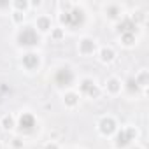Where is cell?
I'll return each instance as SVG.
<instances>
[{"label": "cell", "instance_id": "cell-1", "mask_svg": "<svg viewBox=\"0 0 149 149\" xmlns=\"http://www.w3.org/2000/svg\"><path fill=\"white\" fill-rule=\"evenodd\" d=\"M60 23L61 26H67V28H79L84 25L86 21V13L81 9V7H72L70 11L67 13H60Z\"/></svg>", "mask_w": 149, "mask_h": 149}, {"label": "cell", "instance_id": "cell-2", "mask_svg": "<svg viewBox=\"0 0 149 149\" xmlns=\"http://www.w3.org/2000/svg\"><path fill=\"white\" fill-rule=\"evenodd\" d=\"M16 40H18V46H21V47H33L40 42V35L33 26H23L18 32Z\"/></svg>", "mask_w": 149, "mask_h": 149}, {"label": "cell", "instance_id": "cell-3", "mask_svg": "<svg viewBox=\"0 0 149 149\" xmlns=\"http://www.w3.org/2000/svg\"><path fill=\"white\" fill-rule=\"evenodd\" d=\"M137 135H139V132H137L135 126H126L123 130H118L116 137H114V146L118 149H125L137 139Z\"/></svg>", "mask_w": 149, "mask_h": 149}, {"label": "cell", "instance_id": "cell-4", "mask_svg": "<svg viewBox=\"0 0 149 149\" xmlns=\"http://www.w3.org/2000/svg\"><path fill=\"white\" fill-rule=\"evenodd\" d=\"M16 126H18V130L21 133H32L35 130V126H37V119H35V116L32 112H21Z\"/></svg>", "mask_w": 149, "mask_h": 149}, {"label": "cell", "instance_id": "cell-5", "mask_svg": "<svg viewBox=\"0 0 149 149\" xmlns=\"http://www.w3.org/2000/svg\"><path fill=\"white\" fill-rule=\"evenodd\" d=\"M54 83H56V86H60V88H67V86H70V84L74 83V72H72L68 67H61V68H58L56 74H54Z\"/></svg>", "mask_w": 149, "mask_h": 149}, {"label": "cell", "instance_id": "cell-6", "mask_svg": "<svg viewBox=\"0 0 149 149\" xmlns=\"http://www.w3.org/2000/svg\"><path fill=\"white\" fill-rule=\"evenodd\" d=\"M98 130H100V133H102V135L109 137V135H112V133H116V132H118V123H116V119H114V118L105 116V118H102V119H100V123H98Z\"/></svg>", "mask_w": 149, "mask_h": 149}, {"label": "cell", "instance_id": "cell-7", "mask_svg": "<svg viewBox=\"0 0 149 149\" xmlns=\"http://www.w3.org/2000/svg\"><path fill=\"white\" fill-rule=\"evenodd\" d=\"M95 51H97V42H95V39L84 37V39L79 40V53H81V54L90 56V54H93Z\"/></svg>", "mask_w": 149, "mask_h": 149}, {"label": "cell", "instance_id": "cell-8", "mask_svg": "<svg viewBox=\"0 0 149 149\" xmlns=\"http://www.w3.org/2000/svg\"><path fill=\"white\" fill-rule=\"evenodd\" d=\"M21 63H23V67H25L26 70H35V68H39V65H40V58H39L37 53H26V54H23Z\"/></svg>", "mask_w": 149, "mask_h": 149}, {"label": "cell", "instance_id": "cell-9", "mask_svg": "<svg viewBox=\"0 0 149 149\" xmlns=\"http://www.w3.org/2000/svg\"><path fill=\"white\" fill-rule=\"evenodd\" d=\"M116 30H118L119 35H123V33H135V32H137V25H135L130 18H123V19L118 23Z\"/></svg>", "mask_w": 149, "mask_h": 149}, {"label": "cell", "instance_id": "cell-10", "mask_svg": "<svg viewBox=\"0 0 149 149\" xmlns=\"http://www.w3.org/2000/svg\"><path fill=\"white\" fill-rule=\"evenodd\" d=\"M121 81L118 79V77H109L107 81H105V90H107V93H111V95H118L119 91H121Z\"/></svg>", "mask_w": 149, "mask_h": 149}, {"label": "cell", "instance_id": "cell-11", "mask_svg": "<svg viewBox=\"0 0 149 149\" xmlns=\"http://www.w3.org/2000/svg\"><path fill=\"white\" fill-rule=\"evenodd\" d=\"M98 56H100V61L102 63H111V61H114V58H116V51L112 49V47H102L100 51H98Z\"/></svg>", "mask_w": 149, "mask_h": 149}, {"label": "cell", "instance_id": "cell-12", "mask_svg": "<svg viewBox=\"0 0 149 149\" xmlns=\"http://www.w3.org/2000/svg\"><path fill=\"white\" fill-rule=\"evenodd\" d=\"M121 13H123V9H121L118 4H109V6H105V16H107L109 19H119V18H121Z\"/></svg>", "mask_w": 149, "mask_h": 149}, {"label": "cell", "instance_id": "cell-13", "mask_svg": "<svg viewBox=\"0 0 149 149\" xmlns=\"http://www.w3.org/2000/svg\"><path fill=\"white\" fill-rule=\"evenodd\" d=\"M37 28H39V32H49L53 28L51 18L49 16H39L37 18Z\"/></svg>", "mask_w": 149, "mask_h": 149}, {"label": "cell", "instance_id": "cell-14", "mask_svg": "<svg viewBox=\"0 0 149 149\" xmlns=\"http://www.w3.org/2000/svg\"><path fill=\"white\" fill-rule=\"evenodd\" d=\"M63 104H65L67 107H76V105L79 104V95H77V93H74V91L65 93V97H63Z\"/></svg>", "mask_w": 149, "mask_h": 149}, {"label": "cell", "instance_id": "cell-15", "mask_svg": "<svg viewBox=\"0 0 149 149\" xmlns=\"http://www.w3.org/2000/svg\"><path fill=\"white\" fill-rule=\"evenodd\" d=\"M125 90L130 93V95H137L142 88L137 84V81H135V77H128L126 79V83H125Z\"/></svg>", "mask_w": 149, "mask_h": 149}, {"label": "cell", "instance_id": "cell-16", "mask_svg": "<svg viewBox=\"0 0 149 149\" xmlns=\"http://www.w3.org/2000/svg\"><path fill=\"white\" fill-rule=\"evenodd\" d=\"M135 81L140 88H146L147 86V81H149V72L147 70H140L137 76H135Z\"/></svg>", "mask_w": 149, "mask_h": 149}, {"label": "cell", "instance_id": "cell-17", "mask_svg": "<svg viewBox=\"0 0 149 149\" xmlns=\"http://www.w3.org/2000/svg\"><path fill=\"white\" fill-rule=\"evenodd\" d=\"M95 86H97V84H95V81H93V79H83V81H81L79 90H81V93H84V95L88 97V93H90Z\"/></svg>", "mask_w": 149, "mask_h": 149}, {"label": "cell", "instance_id": "cell-18", "mask_svg": "<svg viewBox=\"0 0 149 149\" xmlns=\"http://www.w3.org/2000/svg\"><path fill=\"white\" fill-rule=\"evenodd\" d=\"M121 42H123V46L130 47V46H133L137 42V37H135V33H123L121 35Z\"/></svg>", "mask_w": 149, "mask_h": 149}, {"label": "cell", "instance_id": "cell-19", "mask_svg": "<svg viewBox=\"0 0 149 149\" xmlns=\"http://www.w3.org/2000/svg\"><path fill=\"white\" fill-rule=\"evenodd\" d=\"M2 126H4V130H13V128L16 126L14 118H13L11 114H6V116L2 118Z\"/></svg>", "mask_w": 149, "mask_h": 149}, {"label": "cell", "instance_id": "cell-20", "mask_svg": "<svg viewBox=\"0 0 149 149\" xmlns=\"http://www.w3.org/2000/svg\"><path fill=\"white\" fill-rule=\"evenodd\" d=\"M28 2L26 0H14L13 2V7H14V11H19V13H25L26 9H28Z\"/></svg>", "mask_w": 149, "mask_h": 149}, {"label": "cell", "instance_id": "cell-21", "mask_svg": "<svg viewBox=\"0 0 149 149\" xmlns=\"http://www.w3.org/2000/svg\"><path fill=\"white\" fill-rule=\"evenodd\" d=\"M130 19H132L135 25H139V23H142V21L146 19V13H144V11H135V13L130 16Z\"/></svg>", "mask_w": 149, "mask_h": 149}, {"label": "cell", "instance_id": "cell-22", "mask_svg": "<svg viewBox=\"0 0 149 149\" xmlns=\"http://www.w3.org/2000/svg\"><path fill=\"white\" fill-rule=\"evenodd\" d=\"M51 37L54 40H61L65 37V30L63 28H51Z\"/></svg>", "mask_w": 149, "mask_h": 149}, {"label": "cell", "instance_id": "cell-23", "mask_svg": "<svg viewBox=\"0 0 149 149\" xmlns=\"http://www.w3.org/2000/svg\"><path fill=\"white\" fill-rule=\"evenodd\" d=\"M23 19H25V13H19V11H14L13 13V21L14 23H23Z\"/></svg>", "mask_w": 149, "mask_h": 149}, {"label": "cell", "instance_id": "cell-24", "mask_svg": "<svg viewBox=\"0 0 149 149\" xmlns=\"http://www.w3.org/2000/svg\"><path fill=\"white\" fill-rule=\"evenodd\" d=\"M13 147H14V149H23V140L18 139V137H14V139H13Z\"/></svg>", "mask_w": 149, "mask_h": 149}, {"label": "cell", "instance_id": "cell-25", "mask_svg": "<svg viewBox=\"0 0 149 149\" xmlns=\"http://www.w3.org/2000/svg\"><path fill=\"white\" fill-rule=\"evenodd\" d=\"M98 95H100V88H98V86H95V88L88 93V97H90V98H98Z\"/></svg>", "mask_w": 149, "mask_h": 149}, {"label": "cell", "instance_id": "cell-26", "mask_svg": "<svg viewBox=\"0 0 149 149\" xmlns=\"http://www.w3.org/2000/svg\"><path fill=\"white\" fill-rule=\"evenodd\" d=\"M44 149H60V147H58L56 142H47V144L44 146Z\"/></svg>", "mask_w": 149, "mask_h": 149}, {"label": "cell", "instance_id": "cell-27", "mask_svg": "<svg viewBox=\"0 0 149 149\" xmlns=\"http://www.w3.org/2000/svg\"><path fill=\"white\" fill-rule=\"evenodd\" d=\"M11 4L9 2H0V9H6V7H9Z\"/></svg>", "mask_w": 149, "mask_h": 149}, {"label": "cell", "instance_id": "cell-28", "mask_svg": "<svg viewBox=\"0 0 149 149\" xmlns=\"http://www.w3.org/2000/svg\"><path fill=\"white\" fill-rule=\"evenodd\" d=\"M40 4H42V2H40V0H33V2H32V6H33V7H39Z\"/></svg>", "mask_w": 149, "mask_h": 149}, {"label": "cell", "instance_id": "cell-29", "mask_svg": "<svg viewBox=\"0 0 149 149\" xmlns=\"http://www.w3.org/2000/svg\"><path fill=\"white\" fill-rule=\"evenodd\" d=\"M130 149H142V147H139V146H135V147H130Z\"/></svg>", "mask_w": 149, "mask_h": 149}, {"label": "cell", "instance_id": "cell-30", "mask_svg": "<svg viewBox=\"0 0 149 149\" xmlns=\"http://www.w3.org/2000/svg\"><path fill=\"white\" fill-rule=\"evenodd\" d=\"M0 149H2V144H0Z\"/></svg>", "mask_w": 149, "mask_h": 149}]
</instances>
